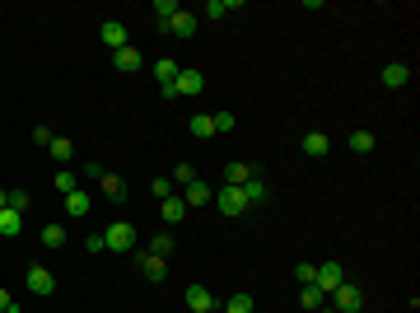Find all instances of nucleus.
<instances>
[{
	"label": "nucleus",
	"mask_w": 420,
	"mask_h": 313,
	"mask_svg": "<svg viewBox=\"0 0 420 313\" xmlns=\"http://www.w3.org/2000/svg\"><path fill=\"white\" fill-rule=\"evenodd\" d=\"M327 304H332L336 313H359V309H364V290H359V285H350V281H341L336 290H332V299H327Z\"/></svg>",
	"instance_id": "nucleus-1"
},
{
	"label": "nucleus",
	"mask_w": 420,
	"mask_h": 313,
	"mask_svg": "<svg viewBox=\"0 0 420 313\" xmlns=\"http://www.w3.org/2000/svg\"><path fill=\"white\" fill-rule=\"evenodd\" d=\"M103 243H108L112 252H131V248H136V224H131V220L108 224V229H103Z\"/></svg>",
	"instance_id": "nucleus-2"
},
{
	"label": "nucleus",
	"mask_w": 420,
	"mask_h": 313,
	"mask_svg": "<svg viewBox=\"0 0 420 313\" xmlns=\"http://www.w3.org/2000/svg\"><path fill=\"white\" fill-rule=\"evenodd\" d=\"M201 89H205V75L187 66V70H178V79H173V89H169L164 98H178V94H187V98H192V94H201Z\"/></svg>",
	"instance_id": "nucleus-3"
},
{
	"label": "nucleus",
	"mask_w": 420,
	"mask_h": 313,
	"mask_svg": "<svg viewBox=\"0 0 420 313\" xmlns=\"http://www.w3.org/2000/svg\"><path fill=\"white\" fill-rule=\"evenodd\" d=\"M345 281V271H341V262H322L318 266V276H313V285H318V290H322L327 299H332V290H336V285Z\"/></svg>",
	"instance_id": "nucleus-4"
},
{
	"label": "nucleus",
	"mask_w": 420,
	"mask_h": 313,
	"mask_svg": "<svg viewBox=\"0 0 420 313\" xmlns=\"http://www.w3.org/2000/svg\"><path fill=\"white\" fill-rule=\"evenodd\" d=\"M24 285H29V290H33L38 299H47L52 290H56V276H52L47 266H29V276H24Z\"/></svg>",
	"instance_id": "nucleus-5"
},
{
	"label": "nucleus",
	"mask_w": 420,
	"mask_h": 313,
	"mask_svg": "<svg viewBox=\"0 0 420 313\" xmlns=\"http://www.w3.org/2000/svg\"><path fill=\"white\" fill-rule=\"evenodd\" d=\"M210 201H215L219 206V211H224V215H243V211H248V201H243V192H238V188H219L215 192V197H210Z\"/></svg>",
	"instance_id": "nucleus-6"
},
{
	"label": "nucleus",
	"mask_w": 420,
	"mask_h": 313,
	"mask_svg": "<svg viewBox=\"0 0 420 313\" xmlns=\"http://www.w3.org/2000/svg\"><path fill=\"white\" fill-rule=\"evenodd\" d=\"M140 66H145V56H140V52L131 47V43H126L122 52H112V70H117V75H136Z\"/></svg>",
	"instance_id": "nucleus-7"
},
{
	"label": "nucleus",
	"mask_w": 420,
	"mask_h": 313,
	"mask_svg": "<svg viewBox=\"0 0 420 313\" xmlns=\"http://www.w3.org/2000/svg\"><path fill=\"white\" fill-rule=\"evenodd\" d=\"M159 29L173 33V38H192V33H196V15H192V10H178V15H173L169 24H159Z\"/></svg>",
	"instance_id": "nucleus-8"
},
{
	"label": "nucleus",
	"mask_w": 420,
	"mask_h": 313,
	"mask_svg": "<svg viewBox=\"0 0 420 313\" xmlns=\"http://www.w3.org/2000/svg\"><path fill=\"white\" fill-rule=\"evenodd\" d=\"M215 309V295L205 285H187V313H210Z\"/></svg>",
	"instance_id": "nucleus-9"
},
{
	"label": "nucleus",
	"mask_w": 420,
	"mask_h": 313,
	"mask_svg": "<svg viewBox=\"0 0 420 313\" xmlns=\"http://www.w3.org/2000/svg\"><path fill=\"white\" fill-rule=\"evenodd\" d=\"M98 38H103V47H112V52H122L131 38H126V24H117V19H108L103 29H98Z\"/></svg>",
	"instance_id": "nucleus-10"
},
{
	"label": "nucleus",
	"mask_w": 420,
	"mask_h": 313,
	"mask_svg": "<svg viewBox=\"0 0 420 313\" xmlns=\"http://www.w3.org/2000/svg\"><path fill=\"white\" fill-rule=\"evenodd\" d=\"M61 201H65V215H70V220H84V215H89V206H93L89 192H79V188L70 192V197H61Z\"/></svg>",
	"instance_id": "nucleus-11"
},
{
	"label": "nucleus",
	"mask_w": 420,
	"mask_h": 313,
	"mask_svg": "<svg viewBox=\"0 0 420 313\" xmlns=\"http://www.w3.org/2000/svg\"><path fill=\"white\" fill-rule=\"evenodd\" d=\"M178 70H182V66H178V61H169V56H164V61H155V79H159V94H169V89H173V79H178Z\"/></svg>",
	"instance_id": "nucleus-12"
},
{
	"label": "nucleus",
	"mask_w": 420,
	"mask_h": 313,
	"mask_svg": "<svg viewBox=\"0 0 420 313\" xmlns=\"http://www.w3.org/2000/svg\"><path fill=\"white\" fill-rule=\"evenodd\" d=\"M304 155L309 159H327L332 155V141H327L322 131H309V136H304Z\"/></svg>",
	"instance_id": "nucleus-13"
},
{
	"label": "nucleus",
	"mask_w": 420,
	"mask_h": 313,
	"mask_svg": "<svg viewBox=\"0 0 420 313\" xmlns=\"http://www.w3.org/2000/svg\"><path fill=\"white\" fill-rule=\"evenodd\" d=\"M0 234H5V238H19V234H24V215H19V211H10V206H0Z\"/></svg>",
	"instance_id": "nucleus-14"
},
{
	"label": "nucleus",
	"mask_w": 420,
	"mask_h": 313,
	"mask_svg": "<svg viewBox=\"0 0 420 313\" xmlns=\"http://www.w3.org/2000/svg\"><path fill=\"white\" fill-rule=\"evenodd\" d=\"M383 84H388V89H402V84H411V66H402V61L383 66Z\"/></svg>",
	"instance_id": "nucleus-15"
},
{
	"label": "nucleus",
	"mask_w": 420,
	"mask_h": 313,
	"mask_svg": "<svg viewBox=\"0 0 420 313\" xmlns=\"http://www.w3.org/2000/svg\"><path fill=\"white\" fill-rule=\"evenodd\" d=\"M210 197H215V192L196 178V183H187V197H182V201H187V211H192V206H210Z\"/></svg>",
	"instance_id": "nucleus-16"
},
{
	"label": "nucleus",
	"mask_w": 420,
	"mask_h": 313,
	"mask_svg": "<svg viewBox=\"0 0 420 313\" xmlns=\"http://www.w3.org/2000/svg\"><path fill=\"white\" fill-rule=\"evenodd\" d=\"M140 271H145L150 281H164V276H169V266H164V257H155V252H140Z\"/></svg>",
	"instance_id": "nucleus-17"
},
{
	"label": "nucleus",
	"mask_w": 420,
	"mask_h": 313,
	"mask_svg": "<svg viewBox=\"0 0 420 313\" xmlns=\"http://www.w3.org/2000/svg\"><path fill=\"white\" fill-rule=\"evenodd\" d=\"M187 131H192L196 141H210V136H215V122H210V112H196V117L187 122Z\"/></svg>",
	"instance_id": "nucleus-18"
},
{
	"label": "nucleus",
	"mask_w": 420,
	"mask_h": 313,
	"mask_svg": "<svg viewBox=\"0 0 420 313\" xmlns=\"http://www.w3.org/2000/svg\"><path fill=\"white\" fill-rule=\"evenodd\" d=\"M248 178H252V164H229L224 169V188H243Z\"/></svg>",
	"instance_id": "nucleus-19"
},
{
	"label": "nucleus",
	"mask_w": 420,
	"mask_h": 313,
	"mask_svg": "<svg viewBox=\"0 0 420 313\" xmlns=\"http://www.w3.org/2000/svg\"><path fill=\"white\" fill-rule=\"evenodd\" d=\"M47 150H52V159H56V164H70V159H75V145L65 141V136H52V145H47Z\"/></svg>",
	"instance_id": "nucleus-20"
},
{
	"label": "nucleus",
	"mask_w": 420,
	"mask_h": 313,
	"mask_svg": "<svg viewBox=\"0 0 420 313\" xmlns=\"http://www.w3.org/2000/svg\"><path fill=\"white\" fill-rule=\"evenodd\" d=\"M238 192H243V201H248V206L266 201V183H262V178H248V183H243V188H238Z\"/></svg>",
	"instance_id": "nucleus-21"
},
{
	"label": "nucleus",
	"mask_w": 420,
	"mask_h": 313,
	"mask_svg": "<svg viewBox=\"0 0 420 313\" xmlns=\"http://www.w3.org/2000/svg\"><path fill=\"white\" fill-rule=\"evenodd\" d=\"M164 220H169V224H182L187 220V201L182 197H169V201H164Z\"/></svg>",
	"instance_id": "nucleus-22"
},
{
	"label": "nucleus",
	"mask_w": 420,
	"mask_h": 313,
	"mask_svg": "<svg viewBox=\"0 0 420 313\" xmlns=\"http://www.w3.org/2000/svg\"><path fill=\"white\" fill-rule=\"evenodd\" d=\"M42 248H65V224H42Z\"/></svg>",
	"instance_id": "nucleus-23"
},
{
	"label": "nucleus",
	"mask_w": 420,
	"mask_h": 313,
	"mask_svg": "<svg viewBox=\"0 0 420 313\" xmlns=\"http://www.w3.org/2000/svg\"><path fill=\"white\" fill-rule=\"evenodd\" d=\"M238 5H243V0H229V5H224V0H205V10H201V15H205V19H224L229 10H238Z\"/></svg>",
	"instance_id": "nucleus-24"
},
{
	"label": "nucleus",
	"mask_w": 420,
	"mask_h": 313,
	"mask_svg": "<svg viewBox=\"0 0 420 313\" xmlns=\"http://www.w3.org/2000/svg\"><path fill=\"white\" fill-rule=\"evenodd\" d=\"M299 290H304V295H299V299H304V309H322V304H327V295L318 290V285H299Z\"/></svg>",
	"instance_id": "nucleus-25"
},
{
	"label": "nucleus",
	"mask_w": 420,
	"mask_h": 313,
	"mask_svg": "<svg viewBox=\"0 0 420 313\" xmlns=\"http://www.w3.org/2000/svg\"><path fill=\"white\" fill-rule=\"evenodd\" d=\"M150 10H155V15H159V24H169V19L178 15V10H182V5H178V0H155V5H150Z\"/></svg>",
	"instance_id": "nucleus-26"
},
{
	"label": "nucleus",
	"mask_w": 420,
	"mask_h": 313,
	"mask_svg": "<svg viewBox=\"0 0 420 313\" xmlns=\"http://www.w3.org/2000/svg\"><path fill=\"white\" fill-rule=\"evenodd\" d=\"M150 252H155V257H169L173 252V234H150Z\"/></svg>",
	"instance_id": "nucleus-27"
},
{
	"label": "nucleus",
	"mask_w": 420,
	"mask_h": 313,
	"mask_svg": "<svg viewBox=\"0 0 420 313\" xmlns=\"http://www.w3.org/2000/svg\"><path fill=\"white\" fill-rule=\"evenodd\" d=\"M98 188H103V192H108V197H122V178H117V173H108V169H103V178H98Z\"/></svg>",
	"instance_id": "nucleus-28"
},
{
	"label": "nucleus",
	"mask_w": 420,
	"mask_h": 313,
	"mask_svg": "<svg viewBox=\"0 0 420 313\" xmlns=\"http://www.w3.org/2000/svg\"><path fill=\"white\" fill-rule=\"evenodd\" d=\"M350 150H355V155H369L373 136H369V131H350Z\"/></svg>",
	"instance_id": "nucleus-29"
},
{
	"label": "nucleus",
	"mask_w": 420,
	"mask_h": 313,
	"mask_svg": "<svg viewBox=\"0 0 420 313\" xmlns=\"http://www.w3.org/2000/svg\"><path fill=\"white\" fill-rule=\"evenodd\" d=\"M257 304H252V295H233L229 304H224V313H252Z\"/></svg>",
	"instance_id": "nucleus-30"
},
{
	"label": "nucleus",
	"mask_w": 420,
	"mask_h": 313,
	"mask_svg": "<svg viewBox=\"0 0 420 313\" xmlns=\"http://www.w3.org/2000/svg\"><path fill=\"white\" fill-rule=\"evenodd\" d=\"M210 122H215V136H219V131H233V112L219 108V112H210Z\"/></svg>",
	"instance_id": "nucleus-31"
},
{
	"label": "nucleus",
	"mask_w": 420,
	"mask_h": 313,
	"mask_svg": "<svg viewBox=\"0 0 420 313\" xmlns=\"http://www.w3.org/2000/svg\"><path fill=\"white\" fill-rule=\"evenodd\" d=\"M56 192H61V197H70V192H75V173H70V169L56 173Z\"/></svg>",
	"instance_id": "nucleus-32"
},
{
	"label": "nucleus",
	"mask_w": 420,
	"mask_h": 313,
	"mask_svg": "<svg viewBox=\"0 0 420 313\" xmlns=\"http://www.w3.org/2000/svg\"><path fill=\"white\" fill-rule=\"evenodd\" d=\"M29 206H33V197H29V192H10V211H19V215H24Z\"/></svg>",
	"instance_id": "nucleus-33"
},
{
	"label": "nucleus",
	"mask_w": 420,
	"mask_h": 313,
	"mask_svg": "<svg viewBox=\"0 0 420 313\" xmlns=\"http://www.w3.org/2000/svg\"><path fill=\"white\" fill-rule=\"evenodd\" d=\"M150 192H155L159 201H169V197H173V183H169V178H155V183H150Z\"/></svg>",
	"instance_id": "nucleus-34"
},
{
	"label": "nucleus",
	"mask_w": 420,
	"mask_h": 313,
	"mask_svg": "<svg viewBox=\"0 0 420 313\" xmlns=\"http://www.w3.org/2000/svg\"><path fill=\"white\" fill-rule=\"evenodd\" d=\"M173 178L187 188V183H196V169H192V164H178V169H173Z\"/></svg>",
	"instance_id": "nucleus-35"
},
{
	"label": "nucleus",
	"mask_w": 420,
	"mask_h": 313,
	"mask_svg": "<svg viewBox=\"0 0 420 313\" xmlns=\"http://www.w3.org/2000/svg\"><path fill=\"white\" fill-rule=\"evenodd\" d=\"M295 276H299V285H313V276H318V266H313V262H299V271H295Z\"/></svg>",
	"instance_id": "nucleus-36"
},
{
	"label": "nucleus",
	"mask_w": 420,
	"mask_h": 313,
	"mask_svg": "<svg viewBox=\"0 0 420 313\" xmlns=\"http://www.w3.org/2000/svg\"><path fill=\"white\" fill-rule=\"evenodd\" d=\"M33 145H52V126H33Z\"/></svg>",
	"instance_id": "nucleus-37"
},
{
	"label": "nucleus",
	"mask_w": 420,
	"mask_h": 313,
	"mask_svg": "<svg viewBox=\"0 0 420 313\" xmlns=\"http://www.w3.org/2000/svg\"><path fill=\"white\" fill-rule=\"evenodd\" d=\"M84 248H89V252H103L108 243H103V234H89V238H84Z\"/></svg>",
	"instance_id": "nucleus-38"
},
{
	"label": "nucleus",
	"mask_w": 420,
	"mask_h": 313,
	"mask_svg": "<svg viewBox=\"0 0 420 313\" xmlns=\"http://www.w3.org/2000/svg\"><path fill=\"white\" fill-rule=\"evenodd\" d=\"M0 309H15V299H10V290L0 285Z\"/></svg>",
	"instance_id": "nucleus-39"
},
{
	"label": "nucleus",
	"mask_w": 420,
	"mask_h": 313,
	"mask_svg": "<svg viewBox=\"0 0 420 313\" xmlns=\"http://www.w3.org/2000/svg\"><path fill=\"white\" fill-rule=\"evenodd\" d=\"M0 313H19V309H0Z\"/></svg>",
	"instance_id": "nucleus-40"
},
{
	"label": "nucleus",
	"mask_w": 420,
	"mask_h": 313,
	"mask_svg": "<svg viewBox=\"0 0 420 313\" xmlns=\"http://www.w3.org/2000/svg\"><path fill=\"white\" fill-rule=\"evenodd\" d=\"M210 313H224V309H210Z\"/></svg>",
	"instance_id": "nucleus-41"
}]
</instances>
